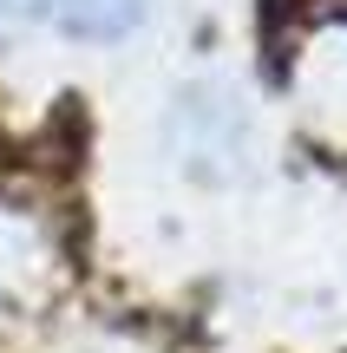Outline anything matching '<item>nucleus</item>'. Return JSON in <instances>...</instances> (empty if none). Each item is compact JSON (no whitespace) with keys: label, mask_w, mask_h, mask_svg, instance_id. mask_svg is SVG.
Listing matches in <instances>:
<instances>
[{"label":"nucleus","mask_w":347,"mask_h":353,"mask_svg":"<svg viewBox=\"0 0 347 353\" xmlns=\"http://www.w3.org/2000/svg\"><path fill=\"white\" fill-rule=\"evenodd\" d=\"M301 99L308 118L328 131L335 144H347V26H328L301 59Z\"/></svg>","instance_id":"nucleus-1"},{"label":"nucleus","mask_w":347,"mask_h":353,"mask_svg":"<svg viewBox=\"0 0 347 353\" xmlns=\"http://www.w3.org/2000/svg\"><path fill=\"white\" fill-rule=\"evenodd\" d=\"M46 20L79 39H125L144 20V0H46Z\"/></svg>","instance_id":"nucleus-2"},{"label":"nucleus","mask_w":347,"mask_h":353,"mask_svg":"<svg viewBox=\"0 0 347 353\" xmlns=\"http://www.w3.org/2000/svg\"><path fill=\"white\" fill-rule=\"evenodd\" d=\"M33 255H39L33 229L13 223V216H0V314H7L26 288H33Z\"/></svg>","instance_id":"nucleus-3"},{"label":"nucleus","mask_w":347,"mask_h":353,"mask_svg":"<svg viewBox=\"0 0 347 353\" xmlns=\"http://www.w3.org/2000/svg\"><path fill=\"white\" fill-rule=\"evenodd\" d=\"M46 20V0H0V26H13V20Z\"/></svg>","instance_id":"nucleus-4"}]
</instances>
